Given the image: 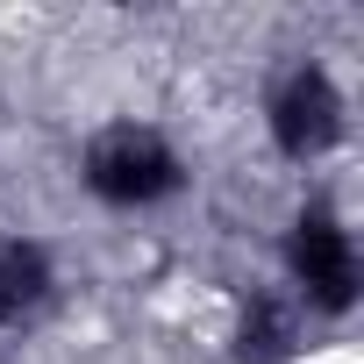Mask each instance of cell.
Segmentation results:
<instances>
[{
	"instance_id": "obj_5",
	"label": "cell",
	"mask_w": 364,
	"mask_h": 364,
	"mask_svg": "<svg viewBox=\"0 0 364 364\" xmlns=\"http://www.w3.org/2000/svg\"><path fill=\"white\" fill-rule=\"evenodd\" d=\"M286 307H272V300H257V314L243 321V357H279L286 350Z\"/></svg>"
},
{
	"instance_id": "obj_2",
	"label": "cell",
	"mask_w": 364,
	"mask_h": 364,
	"mask_svg": "<svg viewBox=\"0 0 364 364\" xmlns=\"http://www.w3.org/2000/svg\"><path fill=\"white\" fill-rule=\"evenodd\" d=\"M336 129H343L336 86H328L321 72H293V79L279 86V100H272V136H279L293 157H314V150L336 143Z\"/></svg>"
},
{
	"instance_id": "obj_4",
	"label": "cell",
	"mask_w": 364,
	"mask_h": 364,
	"mask_svg": "<svg viewBox=\"0 0 364 364\" xmlns=\"http://www.w3.org/2000/svg\"><path fill=\"white\" fill-rule=\"evenodd\" d=\"M43 286H50V264H43L29 243H0V321L29 314V307L43 300Z\"/></svg>"
},
{
	"instance_id": "obj_1",
	"label": "cell",
	"mask_w": 364,
	"mask_h": 364,
	"mask_svg": "<svg viewBox=\"0 0 364 364\" xmlns=\"http://www.w3.org/2000/svg\"><path fill=\"white\" fill-rule=\"evenodd\" d=\"M86 178H93V193H107V200L136 208V200L171 193L178 164H171L164 136H150V129H107V136L86 150Z\"/></svg>"
},
{
	"instance_id": "obj_3",
	"label": "cell",
	"mask_w": 364,
	"mask_h": 364,
	"mask_svg": "<svg viewBox=\"0 0 364 364\" xmlns=\"http://www.w3.org/2000/svg\"><path fill=\"white\" fill-rule=\"evenodd\" d=\"M293 272H300L307 300H321V307H350V293H357L350 236H343L328 215H307V222H300V236H293Z\"/></svg>"
}]
</instances>
